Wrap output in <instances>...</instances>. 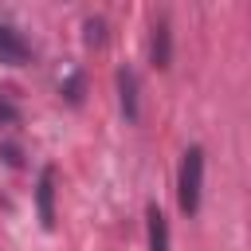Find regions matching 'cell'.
I'll return each instance as SVG.
<instances>
[{
  "label": "cell",
  "instance_id": "cell-5",
  "mask_svg": "<svg viewBox=\"0 0 251 251\" xmlns=\"http://www.w3.org/2000/svg\"><path fill=\"white\" fill-rule=\"evenodd\" d=\"M118 102H122L126 122H137L141 106H137V75H133V67H122L118 71Z\"/></svg>",
  "mask_w": 251,
  "mask_h": 251
},
{
  "label": "cell",
  "instance_id": "cell-6",
  "mask_svg": "<svg viewBox=\"0 0 251 251\" xmlns=\"http://www.w3.org/2000/svg\"><path fill=\"white\" fill-rule=\"evenodd\" d=\"M145 227H149V251H173L169 247V220L157 204L145 208Z\"/></svg>",
  "mask_w": 251,
  "mask_h": 251
},
{
  "label": "cell",
  "instance_id": "cell-9",
  "mask_svg": "<svg viewBox=\"0 0 251 251\" xmlns=\"http://www.w3.org/2000/svg\"><path fill=\"white\" fill-rule=\"evenodd\" d=\"M82 39H86V47H102V43H106V20H102V16H86Z\"/></svg>",
  "mask_w": 251,
  "mask_h": 251
},
{
  "label": "cell",
  "instance_id": "cell-2",
  "mask_svg": "<svg viewBox=\"0 0 251 251\" xmlns=\"http://www.w3.org/2000/svg\"><path fill=\"white\" fill-rule=\"evenodd\" d=\"M55 180H59V169L43 165L39 169V184H35V212H39V224L47 231L55 227Z\"/></svg>",
  "mask_w": 251,
  "mask_h": 251
},
{
  "label": "cell",
  "instance_id": "cell-1",
  "mask_svg": "<svg viewBox=\"0 0 251 251\" xmlns=\"http://www.w3.org/2000/svg\"><path fill=\"white\" fill-rule=\"evenodd\" d=\"M200 192H204V149L188 145L180 161V176H176V204L184 216L200 212Z\"/></svg>",
  "mask_w": 251,
  "mask_h": 251
},
{
  "label": "cell",
  "instance_id": "cell-3",
  "mask_svg": "<svg viewBox=\"0 0 251 251\" xmlns=\"http://www.w3.org/2000/svg\"><path fill=\"white\" fill-rule=\"evenodd\" d=\"M0 63H12V67L31 63V43L12 24H4V20H0Z\"/></svg>",
  "mask_w": 251,
  "mask_h": 251
},
{
  "label": "cell",
  "instance_id": "cell-8",
  "mask_svg": "<svg viewBox=\"0 0 251 251\" xmlns=\"http://www.w3.org/2000/svg\"><path fill=\"white\" fill-rule=\"evenodd\" d=\"M24 110H20V94L12 86H0V126H20Z\"/></svg>",
  "mask_w": 251,
  "mask_h": 251
},
{
  "label": "cell",
  "instance_id": "cell-10",
  "mask_svg": "<svg viewBox=\"0 0 251 251\" xmlns=\"http://www.w3.org/2000/svg\"><path fill=\"white\" fill-rule=\"evenodd\" d=\"M0 153H4V161H8V165H20V149H16V145H4Z\"/></svg>",
  "mask_w": 251,
  "mask_h": 251
},
{
  "label": "cell",
  "instance_id": "cell-4",
  "mask_svg": "<svg viewBox=\"0 0 251 251\" xmlns=\"http://www.w3.org/2000/svg\"><path fill=\"white\" fill-rule=\"evenodd\" d=\"M149 63L157 67V71H165L169 63H173V27H169V20L161 16V20H153V35H149Z\"/></svg>",
  "mask_w": 251,
  "mask_h": 251
},
{
  "label": "cell",
  "instance_id": "cell-7",
  "mask_svg": "<svg viewBox=\"0 0 251 251\" xmlns=\"http://www.w3.org/2000/svg\"><path fill=\"white\" fill-rule=\"evenodd\" d=\"M59 94H63L71 106H78V102H82V94H86V78H82V71H78V67H71V71L59 78Z\"/></svg>",
  "mask_w": 251,
  "mask_h": 251
}]
</instances>
